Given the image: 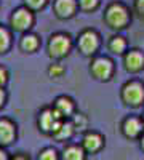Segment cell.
<instances>
[{"label":"cell","instance_id":"6da1fadb","mask_svg":"<svg viewBox=\"0 0 144 160\" xmlns=\"http://www.w3.org/2000/svg\"><path fill=\"white\" fill-rule=\"evenodd\" d=\"M104 21L111 29H125L130 22V11L122 3H111L104 13Z\"/></svg>","mask_w":144,"mask_h":160},{"label":"cell","instance_id":"7a4b0ae2","mask_svg":"<svg viewBox=\"0 0 144 160\" xmlns=\"http://www.w3.org/2000/svg\"><path fill=\"white\" fill-rule=\"evenodd\" d=\"M72 50V40L67 34H55L50 37L48 42V55L55 59H61L67 56Z\"/></svg>","mask_w":144,"mask_h":160},{"label":"cell","instance_id":"3957f363","mask_svg":"<svg viewBox=\"0 0 144 160\" xmlns=\"http://www.w3.org/2000/svg\"><path fill=\"white\" fill-rule=\"evenodd\" d=\"M122 99L125 104L138 108L144 102V85L138 80H132V82H127L122 87Z\"/></svg>","mask_w":144,"mask_h":160},{"label":"cell","instance_id":"277c9868","mask_svg":"<svg viewBox=\"0 0 144 160\" xmlns=\"http://www.w3.org/2000/svg\"><path fill=\"white\" fill-rule=\"evenodd\" d=\"M62 120L64 118H61L59 114L53 108H45L38 114V128L43 133H47V135H53L62 123Z\"/></svg>","mask_w":144,"mask_h":160},{"label":"cell","instance_id":"5b68a950","mask_svg":"<svg viewBox=\"0 0 144 160\" xmlns=\"http://www.w3.org/2000/svg\"><path fill=\"white\" fill-rule=\"evenodd\" d=\"M78 50L82 51V55L85 56H91L95 55L99 48V34L93 29H85L77 40Z\"/></svg>","mask_w":144,"mask_h":160},{"label":"cell","instance_id":"8992f818","mask_svg":"<svg viewBox=\"0 0 144 160\" xmlns=\"http://www.w3.org/2000/svg\"><path fill=\"white\" fill-rule=\"evenodd\" d=\"M90 71H91L95 78L102 80V82H107L114 74V62L106 56H98L91 61Z\"/></svg>","mask_w":144,"mask_h":160},{"label":"cell","instance_id":"52a82bcc","mask_svg":"<svg viewBox=\"0 0 144 160\" xmlns=\"http://www.w3.org/2000/svg\"><path fill=\"white\" fill-rule=\"evenodd\" d=\"M34 24V15L31 10L27 8H18L13 11V15L10 18V26L11 29H15L16 32H26L32 28Z\"/></svg>","mask_w":144,"mask_h":160},{"label":"cell","instance_id":"ba28073f","mask_svg":"<svg viewBox=\"0 0 144 160\" xmlns=\"http://www.w3.org/2000/svg\"><path fill=\"white\" fill-rule=\"evenodd\" d=\"M53 10L59 19H69L77 11V0H55Z\"/></svg>","mask_w":144,"mask_h":160},{"label":"cell","instance_id":"9c48e42d","mask_svg":"<svg viewBox=\"0 0 144 160\" xmlns=\"http://www.w3.org/2000/svg\"><path fill=\"white\" fill-rule=\"evenodd\" d=\"M123 64L128 72H139L144 69V55L139 50H130L123 56Z\"/></svg>","mask_w":144,"mask_h":160},{"label":"cell","instance_id":"30bf717a","mask_svg":"<svg viewBox=\"0 0 144 160\" xmlns=\"http://www.w3.org/2000/svg\"><path fill=\"white\" fill-rule=\"evenodd\" d=\"M122 131H123V135L127 138L135 139L142 133V122L138 117H128L122 123Z\"/></svg>","mask_w":144,"mask_h":160},{"label":"cell","instance_id":"8fae6325","mask_svg":"<svg viewBox=\"0 0 144 160\" xmlns=\"http://www.w3.org/2000/svg\"><path fill=\"white\" fill-rule=\"evenodd\" d=\"M53 109L59 114L61 118H67V117H71L74 114L75 104H74V101L69 96H59L53 102Z\"/></svg>","mask_w":144,"mask_h":160},{"label":"cell","instance_id":"7c38bea8","mask_svg":"<svg viewBox=\"0 0 144 160\" xmlns=\"http://www.w3.org/2000/svg\"><path fill=\"white\" fill-rule=\"evenodd\" d=\"M16 138V128L8 118H0V146H8Z\"/></svg>","mask_w":144,"mask_h":160},{"label":"cell","instance_id":"4fadbf2b","mask_svg":"<svg viewBox=\"0 0 144 160\" xmlns=\"http://www.w3.org/2000/svg\"><path fill=\"white\" fill-rule=\"evenodd\" d=\"M102 142H104V139H102V136L99 135V133L90 131L83 136V142H82L83 148L82 149H85L90 154H93V152H98L102 148Z\"/></svg>","mask_w":144,"mask_h":160},{"label":"cell","instance_id":"5bb4252c","mask_svg":"<svg viewBox=\"0 0 144 160\" xmlns=\"http://www.w3.org/2000/svg\"><path fill=\"white\" fill-rule=\"evenodd\" d=\"M21 50L26 51V53H34L38 47H40V40L35 34H26L22 38H21Z\"/></svg>","mask_w":144,"mask_h":160},{"label":"cell","instance_id":"9a60e30c","mask_svg":"<svg viewBox=\"0 0 144 160\" xmlns=\"http://www.w3.org/2000/svg\"><path fill=\"white\" fill-rule=\"evenodd\" d=\"M72 135H74V127H72V123H71V122H66V120H62V123L59 125V128H58L51 136H53L55 139H58V141H66V139H69Z\"/></svg>","mask_w":144,"mask_h":160},{"label":"cell","instance_id":"2e32d148","mask_svg":"<svg viewBox=\"0 0 144 160\" xmlns=\"http://www.w3.org/2000/svg\"><path fill=\"white\" fill-rule=\"evenodd\" d=\"M85 152L80 146H67L62 151V160H83Z\"/></svg>","mask_w":144,"mask_h":160},{"label":"cell","instance_id":"e0dca14e","mask_svg":"<svg viewBox=\"0 0 144 160\" xmlns=\"http://www.w3.org/2000/svg\"><path fill=\"white\" fill-rule=\"evenodd\" d=\"M109 50H111L112 53H115V55H122V53L127 50V42H125V38L120 37V35L111 37V40H109Z\"/></svg>","mask_w":144,"mask_h":160},{"label":"cell","instance_id":"ac0fdd59","mask_svg":"<svg viewBox=\"0 0 144 160\" xmlns=\"http://www.w3.org/2000/svg\"><path fill=\"white\" fill-rule=\"evenodd\" d=\"M10 45H11V35L3 26H0V55L7 53Z\"/></svg>","mask_w":144,"mask_h":160},{"label":"cell","instance_id":"d6986e66","mask_svg":"<svg viewBox=\"0 0 144 160\" xmlns=\"http://www.w3.org/2000/svg\"><path fill=\"white\" fill-rule=\"evenodd\" d=\"M71 123L74 127V131H83L88 125V118L83 115V114H72V120H71Z\"/></svg>","mask_w":144,"mask_h":160},{"label":"cell","instance_id":"ffe728a7","mask_svg":"<svg viewBox=\"0 0 144 160\" xmlns=\"http://www.w3.org/2000/svg\"><path fill=\"white\" fill-rule=\"evenodd\" d=\"M47 2L48 0H24L27 10H42L47 5Z\"/></svg>","mask_w":144,"mask_h":160},{"label":"cell","instance_id":"44dd1931","mask_svg":"<svg viewBox=\"0 0 144 160\" xmlns=\"http://www.w3.org/2000/svg\"><path fill=\"white\" fill-rule=\"evenodd\" d=\"M38 160H58V152L53 148H48V149H45V151L40 152Z\"/></svg>","mask_w":144,"mask_h":160},{"label":"cell","instance_id":"7402d4cb","mask_svg":"<svg viewBox=\"0 0 144 160\" xmlns=\"http://www.w3.org/2000/svg\"><path fill=\"white\" fill-rule=\"evenodd\" d=\"M78 5H80V8L85 10V11H91V10L98 8L99 0H78Z\"/></svg>","mask_w":144,"mask_h":160},{"label":"cell","instance_id":"603a6c76","mask_svg":"<svg viewBox=\"0 0 144 160\" xmlns=\"http://www.w3.org/2000/svg\"><path fill=\"white\" fill-rule=\"evenodd\" d=\"M48 74H50V77L58 78V77H61L64 74V68H62L61 64H51L50 69H48Z\"/></svg>","mask_w":144,"mask_h":160},{"label":"cell","instance_id":"cb8c5ba5","mask_svg":"<svg viewBox=\"0 0 144 160\" xmlns=\"http://www.w3.org/2000/svg\"><path fill=\"white\" fill-rule=\"evenodd\" d=\"M135 11L138 18L144 21V0H135Z\"/></svg>","mask_w":144,"mask_h":160},{"label":"cell","instance_id":"d4e9b609","mask_svg":"<svg viewBox=\"0 0 144 160\" xmlns=\"http://www.w3.org/2000/svg\"><path fill=\"white\" fill-rule=\"evenodd\" d=\"M8 77H10V74H8L7 68L0 66V87H3V85L8 82Z\"/></svg>","mask_w":144,"mask_h":160},{"label":"cell","instance_id":"484cf974","mask_svg":"<svg viewBox=\"0 0 144 160\" xmlns=\"http://www.w3.org/2000/svg\"><path fill=\"white\" fill-rule=\"evenodd\" d=\"M5 99H7V95H5V90L3 87H0V108L5 104Z\"/></svg>","mask_w":144,"mask_h":160},{"label":"cell","instance_id":"4316f807","mask_svg":"<svg viewBox=\"0 0 144 160\" xmlns=\"http://www.w3.org/2000/svg\"><path fill=\"white\" fill-rule=\"evenodd\" d=\"M0 160H8V155H7V152L0 148Z\"/></svg>","mask_w":144,"mask_h":160},{"label":"cell","instance_id":"83f0119b","mask_svg":"<svg viewBox=\"0 0 144 160\" xmlns=\"http://www.w3.org/2000/svg\"><path fill=\"white\" fill-rule=\"evenodd\" d=\"M13 160H27V157H24V155H16Z\"/></svg>","mask_w":144,"mask_h":160},{"label":"cell","instance_id":"f1b7e54d","mask_svg":"<svg viewBox=\"0 0 144 160\" xmlns=\"http://www.w3.org/2000/svg\"><path fill=\"white\" fill-rule=\"evenodd\" d=\"M141 148H142V151H144V135H142V138H141Z\"/></svg>","mask_w":144,"mask_h":160},{"label":"cell","instance_id":"f546056e","mask_svg":"<svg viewBox=\"0 0 144 160\" xmlns=\"http://www.w3.org/2000/svg\"><path fill=\"white\" fill-rule=\"evenodd\" d=\"M142 118H144V115H142Z\"/></svg>","mask_w":144,"mask_h":160}]
</instances>
